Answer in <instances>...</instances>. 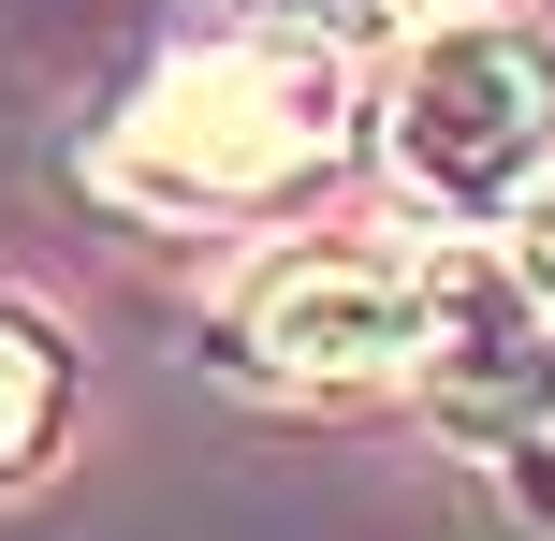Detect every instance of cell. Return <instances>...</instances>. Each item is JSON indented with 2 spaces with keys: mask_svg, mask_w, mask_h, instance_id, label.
<instances>
[{
  "mask_svg": "<svg viewBox=\"0 0 555 541\" xmlns=\"http://www.w3.org/2000/svg\"><path fill=\"white\" fill-rule=\"evenodd\" d=\"M234 337L278 381H410L453 337V263H424V249H293V263L249 279Z\"/></svg>",
  "mask_w": 555,
  "mask_h": 541,
  "instance_id": "cell-3",
  "label": "cell"
},
{
  "mask_svg": "<svg viewBox=\"0 0 555 541\" xmlns=\"http://www.w3.org/2000/svg\"><path fill=\"white\" fill-rule=\"evenodd\" d=\"M44 410H59V351H44V322L0 308V454H29V439H44Z\"/></svg>",
  "mask_w": 555,
  "mask_h": 541,
  "instance_id": "cell-4",
  "label": "cell"
},
{
  "mask_svg": "<svg viewBox=\"0 0 555 541\" xmlns=\"http://www.w3.org/2000/svg\"><path fill=\"white\" fill-rule=\"evenodd\" d=\"M380 146H395V176H410L439 220H498V205L555 162V74H541V44L527 29H482V15L424 29L410 74H395V103H380Z\"/></svg>",
  "mask_w": 555,
  "mask_h": 541,
  "instance_id": "cell-2",
  "label": "cell"
},
{
  "mask_svg": "<svg viewBox=\"0 0 555 541\" xmlns=\"http://www.w3.org/2000/svg\"><path fill=\"white\" fill-rule=\"evenodd\" d=\"M351 146V74L336 44H293V29H234V44H191L117 132V176L162 205H278Z\"/></svg>",
  "mask_w": 555,
  "mask_h": 541,
  "instance_id": "cell-1",
  "label": "cell"
},
{
  "mask_svg": "<svg viewBox=\"0 0 555 541\" xmlns=\"http://www.w3.org/2000/svg\"><path fill=\"white\" fill-rule=\"evenodd\" d=\"M322 15L351 29V15H468V0H322Z\"/></svg>",
  "mask_w": 555,
  "mask_h": 541,
  "instance_id": "cell-6",
  "label": "cell"
},
{
  "mask_svg": "<svg viewBox=\"0 0 555 541\" xmlns=\"http://www.w3.org/2000/svg\"><path fill=\"white\" fill-rule=\"evenodd\" d=\"M498 220H512V234H498V279H512V293H527V308L555 322V162H541L527 191L498 205Z\"/></svg>",
  "mask_w": 555,
  "mask_h": 541,
  "instance_id": "cell-5",
  "label": "cell"
}]
</instances>
